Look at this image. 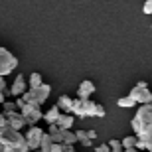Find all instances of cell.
<instances>
[{
  "label": "cell",
  "mask_w": 152,
  "mask_h": 152,
  "mask_svg": "<svg viewBox=\"0 0 152 152\" xmlns=\"http://www.w3.org/2000/svg\"><path fill=\"white\" fill-rule=\"evenodd\" d=\"M130 124H132L134 134L138 136L140 140H148L152 136V109H150V105L138 107V111H136V115L132 117Z\"/></svg>",
  "instance_id": "obj_2"
},
{
  "label": "cell",
  "mask_w": 152,
  "mask_h": 152,
  "mask_svg": "<svg viewBox=\"0 0 152 152\" xmlns=\"http://www.w3.org/2000/svg\"><path fill=\"white\" fill-rule=\"evenodd\" d=\"M0 152H28L24 134L8 124L4 113H0Z\"/></svg>",
  "instance_id": "obj_1"
},
{
  "label": "cell",
  "mask_w": 152,
  "mask_h": 152,
  "mask_svg": "<svg viewBox=\"0 0 152 152\" xmlns=\"http://www.w3.org/2000/svg\"><path fill=\"white\" fill-rule=\"evenodd\" d=\"M95 152H111V148H109V144H99V146H95Z\"/></svg>",
  "instance_id": "obj_25"
},
{
  "label": "cell",
  "mask_w": 152,
  "mask_h": 152,
  "mask_svg": "<svg viewBox=\"0 0 152 152\" xmlns=\"http://www.w3.org/2000/svg\"><path fill=\"white\" fill-rule=\"evenodd\" d=\"M142 12H144V14H152V0H146V2H144Z\"/></svg>",
  "instance_id": "obj_23"
},
{
  "label": "cell",
  "mask_w": 152,
  "mask_h": 152,
  "mask_svg": "<svg viewBox=\"0 0 152 152\" xmlns=\"http://www.w3.org/2000/svg\"><path fill=\"white\" fill-rule=\"evenodd\" d=\"M30 87H28V79L24 77V75H16V79H14V83H12V87H10V93L12 97H22L26 91H28Z\"/></svg>",
  "instance_id": "obj_9"
},
{
  "label": "cell",
  "mask_w": 152,
  "mask_h": 152,
  "mask_svg": "<svg viewBox=\"0 0 152 152\" xmlns=\"http://www.w3.org/2000/svg\"><path fill=\"white\" fill-rule=\"evenodd\" d=\"M107 144H109V148H111V152H123L124 150L121 140H111V142H107Z\"/></svg>",
  "instance_id": "obj_21"
},
{
  "label": "cell",
  "mask_w": 152,
  "mask_h": 152,
  "mask_svg": "<svg viewBox=\"0 0 152 152\" xmlns=\"http://www.w3.org/2000/svg\"><path fill=\"white\" fill-rule=\"evenodd\" d=\"M57 107L61 109V113H71V107H73V99L67 95H61L57 99Z\"/></svg>",
  "instance_id": "obj_14"
},
{
  "label": "cell",
  "mask_w": 152,
  "mask_h": 152,
  "mask_svg": "<svg viewBox=\"0 0 152 152\" xmlns=\"http://www.w3.org/2000/svg\"><path fill=\"white\" fill-rule=\"evenodd\" d=\"M63 148H65V144H59V142L51 144V152H63Z\"/></svg>",
  "instance_id": "obj_24"
},
{
  "label": "cell",
  "mask_w": 152,
  "mask_h": 152,
  "mask_svg": "<svg viewBox=\"0 0 152 152\" xmlns=\"http://www.w3.org/2000/svg\"><path fill=\"white\" fill-rule=\"evenodd\" d=\"M148 105H150V109H152V101H150V103H148Z\"/></svg>",
  "instance_id": "obj_33"
},
{
  "label": "cell",
  "mask_w": 152,
  "mask_h": 152,
  "mask_svg": "<svg viewBox=\"0 0 152 152\" xmlns=\"http://www.w3.org/2000/svg\"><path fill=\"white\" fill-rule=\"evenodd\" d=\"M0 91H6V81H4V77H0Z\"/></svg>",
  "instance_id": "obj_29"
},
{
  "label": "cell",
  "mask_w": 152,
  "mask_h": 152,
  "mask_svg": "<svg viewBox=\"0 0 152 152\" xmlns=\"http://www.w3.org/2000/svg\"><path fill=\"white\" fill-rule=\"evenodd\" d=\"M6 118H8V124H10L12 129H16V130H22L24 126H28V123H26V118H24V115L20 113V111L8 113V115H6Z\"/></svg>",
  "instance_id": "obj_10"
},
{
  "label": "cell",
  "mask_w": 152,
  "mask_h": 152,
  "mask_svg": "<svg viewBox=\"0 0 152 152\" xmlns=\"http://www.w3.org/2000/svg\"><path fill=\"white\" fill-rule=\"evenodd\" d=\"M117 105H118L121 109H132V107L136 105V101H134L130 95H126V97H121V99L117 101Z\"/></svg>",
  "instance_id": "obj_17"
},
{
  "label": "cell",
  "mask_w": 152,
  "mask_h": 152,
  "mask_svg": "<svg viewBox=\"0 0 152 152\" xmlns=\"http://www.w3.org/2000/svg\"><path fill=\"white\" fill-rule=\"evenodd\" d=\"M20 113L24 115V118H26L28 126H34L36 123H39V121L44 118L42 107H39V105H32V103H26V105L20 109Z\"/></svg>",
  "instance_id": "obj_7"
},
{
  "label": "cell",
  "mask_w": 152,
  "mask_h": 152,
  "mask_svg": "<svg viewBox=\"0 0 152 152\" xmlns=\"http://www.w3.org/2000/svg\"><path fill=\"white\" fill-rule=\"evenodd\" d=\"M51 144H53V140H51L50 132H45L44 138H42V144H39L38 152H51Z\"/></svg>",
  "instance_id": "obj_15"
},
{
  "label": "cell",
  "mask_w": 152,
  "mask_h": 152,
  "mask_svg": "<svg viewBox=\"0 0 152 152\" xmlns=\"http://www.w3.org/2000/svg\"><path fill=\"white\" fill-rule=\"evenodd\" d=\"M144 150L152 152V136H150V138H148V140H144Z\"/></svg>",
  "instance_id": "obj_26"
},
{
  "label": "cell",
  "mask_w": 152,
  "mask_h": 152,
  "mask_svg": "<svg viewBox=\"0 0 152 152\" xmlns=\"http://www.w3.org/2000/svg\"><path fill=\"white\" fill-rule=\"evenodd\" d=\"M18 65V59L14 53L6 50V48H0V77H4V75L12 73Z\"/></svg>",
  "instance_id": "obj_6"
},
{
  "label": "cell",
  "mask_w": 152,
  "mask_h": 152,
  "mask_svg": "<svg viewBox=\"0 0 152 152\" xmlns=\"http://www.w3.org/2000/svg\"><path fill=\"white\" fill-rule=\"evenodd\" d=\"M56 124H57L61 130H71V129H73V124H75V117H73L71 113H61Z\"/></svg>",
  "instance_id": "obj_12"
},
{
  "label": "cell",
  "mask_w": 152,
  "mask_h": 152,
  "mask_svg": "<svg viewBox=\"0 0 152 152\" xmlns=\"http://www.w3.org/2000/svg\"><path fill=\"white\" fill-rule=\"evenodd\" d=\"M50 93H51V87L48 83H44L42 87H38V89H28L22 95V99L26 103H32V105H39V107H42V105L48 101Z\"/></svg>",
  "instance_id": "obj_4"
},
{
  "label": "cell",
  "mask_w": 152,
  "mask_h": 152,
  "mask_svg": "<svg viewBox=\"0 0 152 152\" xmlns=\"http://www.w3.org/2000/svg\"><path fill=\"white\" fill-rule=\"evenodd\" d=\"M44 130L39 129L38 124H34V126H30L28 130H26V134H24V138H26V144H28V150H38L39 144H42V138H44Z\"/></svg>",
  "instance_id": "obj_8"
},
{
  "label": "cell",
  "mask_w": 152,
  "mask_h": 152,
  "mask_svg": "<svg viewBox=\"0 0 152 152\" xmlns=\"http://www.w3.org/2000/svg\"><path fill=\"white\" fill-rule=\"evenodd\" d=\"M14 111H18V107H16V101L12 103V101H4L2 103V113L4 115H8V113H14Z\"/></svg>",
  "instance_id": "obj_20"
},
{
  "label": "cell",
  "mask_w": 152,
  "mask_h": 152,
  "mask_svg": "<svg viewBox=\"0 0 152 152\" xmlns=\"http://www.w3.org/2000/svg\"><path fill=\"white\" fill-rule=\"evenodd\" d=\"M150 30H152V28H150Z\"/></svg>",
  "instance_id": "obj_34"
},
{
  "label": "cell",
  "mask_w": 152,
  "mask_h": 152,
  "mask_svg": "<svg viewBox=\"0 0 152 152\" xmlns=\"http://www.w3.org/2000/svg\"><path fill=\"white\" fill-rule=\"evenodd\" d=\"M24 105H26V101H24L22 97H16V107H18V111H20V109H22Z\"/></svg>",
  "instance_id": "obj_27"
},
{
  "label": "cell",
  "mask_w": 152,
  "mask_h": 152,
  "mask_svg": "<svg viewBox=\"0 0 152 152\" xmlns=\"http://www.w3.org/2000/svg\"><path fill=\"white\" fill-rule=\"evenodd\" d=\"M59 115H61V109L56 105V107L48 109V111L44 113V121H45L48 124H56V123H57V118H59Z\"/></svg>",
  "instance_id": "obj_13"
},
{
  "label": "cell",
  "mask_w": 152,
  "mask_h": 152,
  "mask_svg": "<svg viewBox=\"0 0 152 152\" xmlns=\"http://www.w3.org/2000/svg\"><path fill=\"white\" fill-rule=\"evenodd\" d=\"M93 93H95V83L93 81H81L79 83V89H77L79 99H89Z\"/></svg>",
  "instance_id": "obj_11"
},
{
  "label": "cell",
  "mask_w": 152,
  "mask_h": 152,
  "mask_svg": "<svg viewBox=\"0 0 152 152\" xmlns=\"http://www.w3.org/2000/svg\"><path fill=\"white\" fill-rule=\"evenodd\" d=\"M44 85V81H42V75L39 73H32L28 77V87L30 89H38V87H42Z\"/></svg>",
  "instance_id": "obj_16"
},
{
  "label": "cell",
  "mask_w": 152,
  "mask_h": 152,
  "mask_svg": "<svg viewBox=\"0 0 152 152\" xmlns=\"http://www.w3.org/2000/svg\"><path fill=\"white\" fill-rule=\"evenodd\" d=\"M61 132H63V144L65 146H73L75 142H77L75 132H71V130H61Z\"/></svg>",
  "instance_id": "obj_18"
},
{
  "label": "cell",
  "mask_w": 152,
  "mask_h": 152,
  "mask_svg": "<svg viewBox=\"0 0 152 152\" xmlns=\"http://www.w3.org/2000/svg\"><path fill=\"white\" fill-rule=\"evenodd\" d=\"M136 142H138V136L132 134V136H124L121 144H123V148H136Z\"/></svg>",
  "instance_id": "obj_19"
},
{
  "label": "cell",
  "mask_w": 152,
  "mask_h": 152,
  "mask_svg": "<svg viewBox=\"0 0 152 152\" xmlns=\"http://www.w3.org/2000/svg\"><path fill=\"white\" fill-rule=\"evenodd\" d=\"M4 93H6V91H0V107H2V103L6 101V95H4Z\"/></svg>",
  "instance_id": "obj_30"
},
{
  "label": "cell",
  "mask_w": 152,
  "mask_h": 152,
  "mask_svg": "<svg viewBox=\"0 0 152 152\" xmlns=\"http://www.w3.org/2000/svg\"><path fill=\"white\" fill-rule=\"evenodd\" d=\"M123 152H140V150H138V148H124Z\"/></svg>",
  "instance_id": "obj_31"
},
{
  "label": "cell",
  "mask_w": 152,
  "mask_h": 152,
  "mask_svg": "<svg viewBox=\"0 0 152 152\" xmlns=\"http://www.w3.org/2000/svg\"><path fill=\"white\" fill-rule=\"evenodd\" d=\"M129 95L136 101V105H148L152 101V91L148 89L146 81H138V83L129 91Z\"/></svg>",
  "instance_id": "obj_5"
},
{
  "label": "cell",
  "mask_w": 152,
  "mask_h": 152,
  "mask_svg": "<svg viewBox=\"0 0 152 152\" xmlns=\"http://www.w3.org/2000/svg\"><path fill=\"white\" fill-rule=\"evenodd\" d=\"M63 152H75V148L73 146H65V148H63Z\"/></svg>",
  "instance_id": "obj_32"
},
{
  "label": "cell",
  "mask_w": 152,
  "mask_h": 152,
  "mask_svg": "<svg viewBox=\"0 0 152 152\" xmlns=\"http://www.w3.org/2000/svg\"><path fill=\"white\" fill-rule=\"evenodd\" d=\"M97 111V103H93L91 99H73V107H71V115L79 118H89L95 117Z\"/></svg>",
  "instance_id": "obj_3"
},
{
  "label": "cell",
  "mask_w": 152,
  "mask_h": 152,
  "mask_svg": "<svg viewBox=\"0 0 152 152\" xmlns=\"http://www.w3.org/2000/svg\"><path fill=\"white\" fill-rule=\"evenodd\" d=\"M107 115V111H105V107L103 105H97V111H95V117H99V118H103Z\"/></svg>",
  "instance_id": "obj_22"
},
{
  "label": "cell",
  "mask_w": 152,
  "mask_h": 152,
  "mask_svg": "<svg viewBox=\"0 0 152 152\" xmlns=\"http://www.w3.org/2000/svg\"><path fill=\"white\" fill-rule=\"evenodd\" d=\"M87 138H91V140L97 138V132H95V130H87Z\"/></svg>",
  "instance_id": "obj_28"
}]
</instances>
